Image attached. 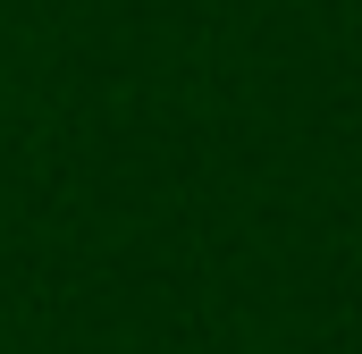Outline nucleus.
Here are the masks:
<instances>
[]
</instances>
